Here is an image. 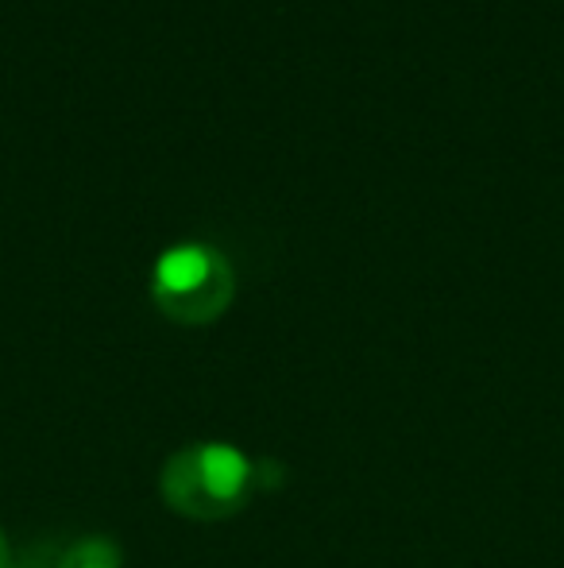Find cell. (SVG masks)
<instances>
[{
  "mask_svg": "<svg viewBox=\"0 0 564 568\" xmlns=\"http://www.w3.org/2000/svg\"><path fill=\"white\" fill-rule=\"evenodd\" d=\"M259 460L228 442H189L166 456L158 495L182 518L225 523L259 491Z\"/></svg>",
  "mask_w": 564,
  "mask_h": 568,
  "instance_id": "6da1fadb",
  "label": "cell"
},
{
  "mask_svg": "<svg viewBox=\"0 0 564 568\" xmlns=\"http://www.w3.org/2000/svg\"><path fill=\"white\" fill-rule=\"evenodd\" d=\"M236 271L221 247L178 240L151 263V302L178 325H209L233 306Z\"/></svg>",
  "mask_w": 564,
  "mask_h": 568,
  "instance_id": "7a4b0ae2",
  "label": "cell"
},
{
  "mask_svg": "<svg viewBox=\"0 0 564 568\" xmlns=\"http://www.w3.org/2000/svg\"><path fill=\"white\" fill-rule=\"evenodd\" d=\"M51 568H124V554L105 534H85L59 549Z\"/></svg>",
  "mask_w": 564,
  "mask_h": 568,
  "instance_id": "3957f363",
  "label": "cell"
},
{
  "mask_svg": "<svg viewBox=\"0 0 564 568\" xmlns=\"http://www.w3.org/2000/svg\"><path fill=\"white\" fill-rule=\"evenodd\" d=\"M0 568H12V546H8L4 530H0Z\"/></svg>",
  "mask_w": 564,
  "mask_h": 568,
  "instance_id": "277c9868",
  "label": "cell"
}]
</instances>
